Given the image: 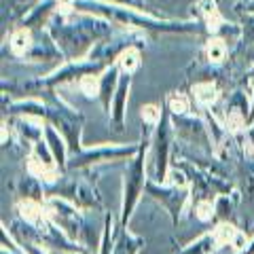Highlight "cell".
I'll use <instances>...</instances> for the list:
<instances>
[{
    "label": "cell",
    "instance_id": "6da1fadb",
    "mask_svg": "<svg viewBox=\"0 0 254 254\" xmlns=\"http://www.w3.org/2000/svg\"><path fill=\"white\" fill-rule=\"evenodd\" d=\"M117 30L115 23L104 17L91 13H81L68 9L66 2H62V9L51 19L47 32L51 34L53 43L62 51L64 62H76L89 58L93 47L104 41Z\"/></svg>",
    "mask_w": 254,
    "mask_h": 254
},
{
    "label": "cell",
    "instance_id": "7a4b0ae2",
    "mask_svg": "<svg viewBox=\"0 0 254 254\" xmlns=\"http://www.w3.org/2000/svg\"><path fill=\"white\" fill-rule=\"evenodd\" d=\"M68 9L91 13L104 17L117 28H131L140 32H155V34H205V28L197 19H168L155 17L144 9L110 4L104 0H64Z\"/></svg>",
    "mask_w": 254,
    "mask_h": 254
},
{
    "label": "cell",
    "instance_id": "3957f363",
    "mask_svg": "<svg viewBox=\"0 0 254 254\" xmlns=\"http://www.w3.org/2000/svg\"><path fill=\"white\" fill-rule=\"evenodd\" d=\"M155 127L142 125V138H140V148L131 159H127L125 172H123V193H121V212H119V222L117 227H129V220L136 212L142 195L146 193L148 185V172H146V161H148V150H150V133Z\"/></svg>",
    "mask_w": 254,
    "mask_h": 254
},
{
    "label": "cell",
    "instance_id": "277c9868",
    "mask_svg": "<svg viewBox=\"0 0 254 254\" xmlns=\"http://www.w3.org/2000/svg\"><path fill=\"white\" fill-rule=\"evenodd\" d=\"M174 142H176V133H174L172 115L168 106L163 104V115L155 125L153 133H150V150H148V163L153 172H150V180L165 182L168 180V172L172 168V153H174Z\"/></svg>",
    "mask_w": 254,
    "mask_h": 254
},
{
    "label": "cell",
    "instance_id": "5b68a950",
    "mask_svg": "<svg viewBox=\"0 0 254 254\" xmlns=\"http://www.w3.org/2000/svg\"><path fill=\"white\" fill-rule=\"evenodd\" d=\"M140 142H119V144H98V146H83V150L68 157L66 172H81L89 170L93 165L108 163V161H127L138 153Z\"/></svg>",
    "mask_w": 254,
    "mask_h": 254
},
{
    "label": "cell",
    "instance_id": "8992f818",
    "mask_svg": "<svg viewBox=\"0 0 254 254\" xmlns=\"http://www.w3.org/2000/svg\"><path fill=\"white\" fill-rule=\"evenodd\" d=\"M174 133H176V142L187 144L195 150H201L205 155H214V140L210 136L208 123H205L203 115H180L172 117Z\"/></svg>",
    "mask_w": 254,
    "mask_h": 254
},
{
    "label": "cell",
    "instance_id": "52a82bcc",
    "mask_svg": "<svg viewBox=\"0 0 254 254\" xmlns=\"http://www.w3.org/2000/svg\"><path fill=\"white\" fill-rule=\"evenodd\" d=\"M190 9H193L195 19L203 23L208 36H220L227 43L242 41V26L240 23H231L222 17V13L218 9V0H199Z\"/></svg>",
    "mask_w": 254,
    "mask_h": 254
},
{
    "label": "cell",
    "instance_id": "ba28073f",
    "mask_svg": "<svg viewBox=\"0 0 254 254\" xmlns=\"http://www.w3.org/2000/svg\"><path fill=\"white\" fill-rule=\"evenodd\" d=\"M172 163L178 165L180 170H185L187 178H189L193 201H197V199H216L218 195H225V193H231L233 190V182L229 178L208 174V172H203L199 168H195V165L189 163V161H172Z\"/></svg>",
    "mask_w": 254,
    "mask_h": 254
},
{
    "label": "cell",
    "instance_id": "9c48e42d",
    "mask_svg": "<svg viewBox=\"0 0 254 254\" xmlns=\"http://www.w3.org/2000/svg\"><path fill=\"white\" fill-rule=\"evenodd\" d=\"M146 195L161 205V208L168 212L172 225L178 227V222L182 218V212L187 210V203L190 199V187H174V185H170V182L148 180Z\"/></svg>",
    "mask_w": 254,
    "mask_h": 254
},
{
    "label": "cell",
    "instance_id": "30bf717a",
    "mask_svg": "<svg viewBox=\"0 0 254 254\" xmlns=\"http://www.w3.org/2000/svg\"><path fill=\"white\" fill-rule=\"evenodd\" d=\"M45 208H47V214H49V220L53 225L60 227L70 240L78 242L83 220H85V210H81L72 201L64 199V197H47Z\"/></svg>",
    "mask_w": 254,
    "mask_h": 254
},
{
    "label": "cell",
    "instance_id": "8fae6325",
    "mask_svg": "<svg viewBox=\"0 0 254 254\" xmlns=\"http://www.w3.org/2000/svg\"><path fill=\"white\" fill-rule=\"evenodd\" d=\"M235 176H237V190L242 195V208L248 210L254 220V153L244 150L235 159Z\"/></svg>",
    "mask_w": 254,
    "mask_h": 254
},
{
    "label": "cell",
    "instance_id": "7c38bea8",
    "mask_svg": "<svg viewBox=\"0 0 254 254\" xmlns=\"http://www.w3.org/2000/svg\"><path fill=\"white\" fill-rule=\"evenodd\" d=\"M62 2L64 0H38V2L28 6V9L21 13L17 26H23V28H28L32 32L47 30L49 28V23H51V19L62 9Z\"/></svg>",
    "mask_w": 254,
    "mask_h": 254
},
{
    "label": "cell",
    "instance_id": "4fadbf2b",
    "mask_svg": "<svg viewBox=\"0 0 254 254\" xmlns=\"http://www.w3.org/2000/svg\"><path fill=\"white\" fill-rule=\"evenodd\" d=\"M15 216L19 220H23L26 225L38 229H43L49 225V214H47V208H45V201H32V199H17L15 203Z\"/></svg>",
    "mask_w": 254,
    "mask_h": 254
},
{
    "label": "cell",
    "instance_id": "5bb4252c",
    "mask_svg": "<svg viewBox=\"0 0 254 254\" xmlns=\"http://www.w3.org/2000/svg\"><path fill=\"white\" fill-rule=\"evenodd\" d=\"M129 91H131V76L129 74H121V81H119V87H117L115 98H113V106H110V115H108L117 129H123V125H125Z\"/></svg>",
    "mask_w": 254,
    "mask_h": 254
},
{
    "label": "cell",
    "instance_id": "9a60e30c",
    "mask_svg": "<svg viewBox=\"0 0 254 254\" xmlns=\"http://www.w3.org/2000/svg\"><path fill=\"white\" fill-rule=\"evenodd\" d=\"M119 81H121V70H119L117 64L104 68L100 72V89H98V102L102 104V110L106 115H110V106H113V98L115 91L119 87Z\"/></svg>",
    "mask_w": 254,
    "mask_h": 254
},
{
    "label": "cell",
    "instance_id": "2e32d148",
    "mask_svg": "<svg viewBox=\"0 0 254 254\" xmlns=\"http://www.w3.org/2000/svg\"><path fill=\"white\" fill-rule=\"evenodd\" d=\"M242 205L240 190H231V193L218 195L214 199V220L216 222H233L237 218V208Z\"/></svg>",
    "mask_w": 254,
    "mask_h": 254
},
{
    "label": "cell",
    "instance_id": "e0dca14e",
    "mask_svg": "<svg viewBox=\"0 0 254 254\" xmlns=\"http://www.w3.org/2000/svg\"><path fill=\"white\" fill-rule=\"evenodd\" d=\"M13 190H15V195H17V199H32V201H45L47 199L45 182L34 178L28 172H26V176H21L13 182Z\"/></svg>",
    "mask_w": 254,
    "mask_h": 254
},
{
    "label": "cell",
    "instance_id": "ac0fdd59",
    "mask_svg": "<svg viewBox=\"0 0 254 254\" xmlns=\"http://www.w3.org/2000/svg\"><path fill=\"white\" fill-rule=\"evenodd\" d=\"M34 36L36 32L23 26H15L9 34V53L17 60H28L32 47H34Z\"/></svg>",
    "mask_w": 254,
    "mask_h": 254
},
{
    "label": "cell",
    "instance_id": "d6986e66",
    "mask_svg": "<svg viewBox=\"0 0 254 254\" xmlns=\"http://www.w3.org/2000/svg\"><path fill=\"white\" fill-rule=\"evenodd\" d=\"M190 98H193L195 106L201 110H208L216 104L220 98V83L216 81H195L190 87Z\"/></svg>",
    "mask_w": 254,
    "mask_h": 254
},
{
    "label": "cell",
    "instance_id": "ffe728a7",
    "mask_svg": "<svg viewBox=\"0 0 254 254\" xmlns=\"http://www.w3.org/2000/svg\"><path fill=\"white\" fill-rule=\"evenodd\" d=\"M45 142L49 144L55 163H58V168L62 172H66V168H68V157H70L68 144H66V140H64L62 133L55 129L51 123H47V121H45Z\"/></svg>",
    "mask_w": 254,
    "mask_h": 254
},
{
    "label": "cell",
    "instance_id": "44dd1931",
    "mask_svg": "<svg viewBox=\"0 0 254 254\" xmlns=\"http://www.w3.org/2000/svg\"><path fill=\"white\" fill-rule=\"evenodd\" d=\"M9 119L15 125V131L21 136V140L34 144V142L45 138V121L43 119H36V121H34V117H9Z\"/></svg>",
    "mask_w": 254,
    "mask_h": 254
},
{
    "label": "cell",
    "instance_id": "7402d4cb",
    "mask_svg": "<svg viewBox=\"0 0 254 254\" xmlns=\"http://www.w3.org/2000/svg\"><path fill=\"white\" fill-rule=\"evenodd\" d=\"M144 248V237L129 231V227H117L113 254H140Z\"/></svg>",
    "mask_w": 254,
    "mask_h": 254
},
{
    "label": "cell",
    "instance_id": "603a6c76",
    "mask_svg": "<svg viewBox=\"0 0 254 254\" xmlns=\"http://www.w3.org/2000/svg\"><path fill=\"white\" fill-rule=\"evenodd\" d=\"M203 60L212 64V66H225V62L229 60V43L222 41L220 36H208V41L203 45Z\"/></svg>",
    "mask_w": 254,
    "mask_h": 254
},
{
    "label": "cell",
    "instance_id": "cb8c5ba5",
    "mask_svg": "<svg viewBox=\"0 0 254 254\" xmlns=\"http://www.w3.org/2000/svg\"><path fill=\"white\" fill-rule=\"evenodd\" d=\"M142 51H144V47L133 45V47L125 49L121 55H119V60H117L115 64L119 66V70H121V74H129V76H133V74L138 72V70L142 68V60H144Z\"/></svg>",
    "mask_w": 254,
    "mask_h": 254
},
{
    "label": "cell",
    "instance_id": "d4e9b609",
    "mask_svg": "<svg viewBox=\"0 0 254 254\" xmlns=\"http://www.w3.org/2000/svg\"><path fill=\"white\" fill-rule=\"evenodd\" d=\"M163 104L168 106V110H170L172 117H180V115L193 113L195 102H193V98H190V93H185V91H170L168 98L163 100Z\"/></svg>",
    "mask_w": 254,
    "mask_h": 254
},
{
    "label": "cell",
    "instance_id": "484cf974",
    "mask_svg": "<svg viewBox=\"0 0 254 254\" xmlns=\"http://www.w3.org/2000/svg\"><path fill=\"white\" fill-rule=\"evenodd\" d=\"M240 13V26H242V45L254 47V13L237 11Z\"/></svg>",
    "mask_w": 254,
    "mask_h": 254
},
{
    "label": "cell",
    "instance_id": "4316f807",
    "mask_svg": "<svg viewBox=\"0 0 254 254\" xmlns=\"http://www.w3.org/2000/svg\"><path fill=\"white\" fill-rule=\"evenodd\" d=\"M193 216L199 222H212L214 220V199L193 201Z\"/></svg>",
    "mask_w": 254,
    "mask_h": 254
},
{
    "label": "cell",
    "instance_id": "83f0119b",
    "mask_svg": "<svg viewBox=\"0 0 254 254\" xmlns=\"http://www.w3.org/2000/svg\"><path fill=\"white\" fill-rule=\"evenodd\" d=\"M78 85V89L83 91L85 98H89V100H98V89H100V74H89V76H83L81 81L76 83Z\"/></svg>",
    "mask_w": 254,
    "mask_h": 254
},
{
    "label": "cell",
    "instance_id": "f1b7e54d",
    "mask_svg": "<svg viewBox=\"0 0 254 254\" xmlns=\"http://www.w3.org/2000/svg\"><path fill=\"white\" fill-rule=\"evenodd\" d=\"M237 11H246V13H254V0H248L246 4H237Z\"/></svg>",
    "mask_w": 254,
    "mask_h": 254
},
{
    "label": "cell",
    "instance_id": "f546056e",
    "mask_svg": "<svg viewBox=\"0 0 254 254\" xmlns=\"http://www.w3.org/2000/svg\"><path fill=\"white\" fill-rule=\"evenodd\" d=\"M237 254H254V235L248 240V244H246V248L242 252H237Z\"/></svg>",
    "mask_w": 254,
    "mask_h": 254
},
{
    "label": "cell",
    "instance_id": "4dcf8cb0",
    "mask_svg": "<svg viewBox=\"0 0 254 254\" xmlns=\"http://www.w3.org/2000/svg\"><path fill=\"white\" fill-rule=\"evenodd\" d=\"M51 254H78V252H60V250H49Z\"/></svg>",
    "mask_w": 254,
    "mask_h": 254
},
{
    "label": "cell",
    "instance_id": "1f68e13d",
    "mask_svg": "<svg viewBox=\"0 0 254 254\" xmlns=\"http://www.w3.org/2000/svg\"><path fill=\"white\" fill-rule=\"evenodd\" d=\"M246 2H248V0H240V4H246Z\"/></svg>",
    "mask_w": 254,
    "mask_h": 254
},
{
    "label": "cell",
    "instance_id": "d6a6232c",
    "mask_svg": "<svg viewBox=\"0 0 254 254\" xmlns=\"http://www.w3.org/2000/svg\"><path fill=\"white\" fill-rule=\"evenodd\" d=\"M252 233H254V220H252Z\"/></svg>",
    "mask_w": 254,
    "mask_h": 254
},
{
    "label": "cell",
    "instance_id": "836d02e7",
    "mask_svg": "<svg viewBox=\"0 0 254 254\" xmlns=\"http://www.w3.org/2000/svg\"><path fill=\"white\" fill-rule=\"evenodd\" d=\"M176 254H178V252H176Z\"/></svg>",
    "mask_w": 254,
    "mask_h": 254
}]
</instances>
